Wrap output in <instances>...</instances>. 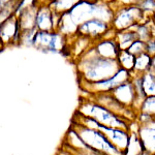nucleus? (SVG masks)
Returning <instances> with one entry per match:
<instances>
[{"mask_svg":"<svg viewBox=\"0 0 155 155\" xmlns=\"http://www.w3.org/2000/svg\"><path fill=\"white\" fill-rule=\"evenodd\" d=\"M110 93L123 106L130 107V109L134 107V101H136V92H134V88L131 80L116 87Z\"/></svg>","mask_w":155,"mask_h":155,"instance_id":"obj_9","label":"nucleus"},{"mask_svg":"<svg viewBox=\"0 0 155 155\" xmlns=\"http://www.w3.org/2000/svg\"><path fill=\"white\" fill-rule=\"evenodd\" d=\"M147 45V53H148L150 56L153 57L155 56V38H151L150 41L146 42Z\"/></svg>","mask_w":155,"mask_h":155,"instance_id":"obj_20","label":"nucleus"},{"mask_svg":"<svg viewBox=\"0 0 155 155\" xmlns=\"http://www.w3.org/2000/svg\"><path fill=\"white\" fill-rule=\"evenodd\" d=\"M151 59L152 57L148 53H143L139 56H136L134 60V67L131 71H136L137 74H143V72L149 71L151 66Z\"/></svg>","mask_w":155,"mask_h":155,"instance_id":"obj_16","label":"nucleus"},{"mask_svg":"<svg viewBox=\"0 0 155 155\" xmlns=\"http://www.w3.org/2000/svg\"><path fill=\"white\" fill-rule=\"evenodd\" d=\"M82 0H54L51 4H49L52 11L57 14L63 15L65 12L71 11L74 6Z\"/></svg>","mask_w":155,"mask_h":155,"instance_id":"obj_14","label":"nucleus"},{"mask_svg":"<svg viewBox=\"0 0 155 155\" xmlns=\"http://www.w3.org/2000/svg\"><path fill=\"white\" fill-rule=\"evenodd\" d=\"M71 128L89 148L106 155H126L123 151L117 148L99 129L86 126L80 122H76Z\"/></svg>","mask_w":155,"mask_h":155,"instance_id":"obj_2","label":"nucleus"},{"mask_svg":"<svg viewBox=\"0 0 155 155\" xmlns=\"http://www.w3.org/2000/svg\"><path fill=\"white\" fill-rule=\"evenodd\" d=\"M127 51H128L129 53H131L134 56H139V55H141L143 53H147L146 41H141V39H137V41L127 49Z\"/></svg>","mask_w":155,"mask_h":155,"instance_id":"obj_19","label":"nucleus"},{"mask_svg":"<svg viewBox=\"0 0 155 155\" xmlns=\"http://www.w3.org/2000/svg\"><path fill=\"white\" fill-rule=\"evenodd\" d=\"M95 49L101 56L106 58H118L119 47L114 41H102L95 46Z\"/></svg>","mask_w":155,"mask_h":155,"instance_id":"obj_13","label":"nucleus"},{"mask_svg":"<svg viewBox=\"0 0 155 155\" xmlns=\"http://www.w3.org/2000/svg\"><path fill=\"white\" fill-rule=\"evenodd\" d=\"M137 155H150V154L148 153V152H146V151H144V150H143V151H142L141 153L137 154Z\"/></svg>","mask_w":155,"mask_h":155,"instance_id":"obj_23","label":"nucleus"},{"mask_svg":"<svg viewBox=\"0 0 155 155\" xmlns=\"http://www.w3.org/2000/svg\"><path fill=\"white\" fill-rule=\"evenodd\" d=\"M45 1H46V4H48V5H49V4H51L54 0H45Z\"/></svg>","mask_w":155,"mask_h":155,"instance_id":"obj_25","label":"nucleus"},{"mask_svg":"<svg viewBox=\"0 0 155 155\" xmlns=\"http://www.w3.org/2000/svg\"><path fill=\"white\" fill-rule=\"evenodd\" d=\"M36 28L41 31H55L54 12L48 4L38 6L36 15Z\"/></svg>","mask_w":155,"mask_h":155,"instance_id":"obj_10","label":"nucleus"},{"mask_svg":"<svg viewBox=\"0 0 155 155\" xmlns=\"http://www.w3.org/2000/svg\"><path fill=\"white\" fill-rule=\"evenodd\" d=\"M134 60H136V56L129 53L127 50H119L118 61L122 68L131 71L134 67Z\"/></svg>","mask_w":155,"mask_h":155,"instance_id":"obj_17","label":"nucleus"},{"mask_svg":"<svg viewBox=\"0 0 155 155\" xmlns=\"http://www.w3.org/2000/svg\"><path fill=\"white\" fill-rule=\"evenodd\" d=\"M65 35L58 31H38L34 36L33 46L42 51L58 52L65 47Z\"/></svg>","mask_w":155,"mask_h":155,"instance_id":"obj_6","label":"nucleus"},{"mask_svg":"<svg viewBox=\"0 0 155 155\" xmlns=\"http://www.w3.org/2000/svg\"><path fill=\"white\" fill-rule=\"evenodd\" d=\"M79 71L84 82H98L114 77L122 68L118 58H106L92 49L85 53L79 63Z\"/></svg>","mask_w":155,"mask_h":155,"instance_id":"obj_1","label":"nucleus"},{"mask_svg":"<svg viewBox=\"0 0 155 155\" xmlns=\"http://www.w3.org/2000/svg\"><path fill=\"white\" fill-rule=\"evenodd\" d=\"M66 155H72V154H71V153H66Z\"/></svg>","mask_w":155,"mask_h":155,"instance_id":"obj_26","label":"nucleus"},{"mask_svg":"<svg viewBox=\"0 0 155 155\" xmlns=\"http://www.w3.org/2000/svg\"><path fill=\"white\" fill-rule=\"evenodd\" d=\"M131 80V71H126L124 68H121L115 74L114 77L107 80H102L98 82H84V88L88 90L89 92H92L93 94L98 93H110L112 90H114L116 87L120 86L121 84Z\"/></svg>","mask_w":155,"mask_h":155,"instance_id":"obj_5","label":"nucleus"},{"mask_svg":"<svg viewBox=\"0 0 155 155\" xmlns=\"http://www.w3.org/2000/svg\"><path fill=\"white\" fill-rule=\"evenodd\" d=\"M145 117L146 119L142 120L139 126L137 137L144 151L150 155H155V121L151 115L145 114Z\"/></svg>","mask_w":155,"mask_h":155,"instance_id":"obj_7","label":"nucleus"},{"mask_svg":"<svg viewBox=\"0 0 155 155\" xmlns=\"http://www.w3.org/2000/svg\"><path fill=\"white\" fill-rule=\"evenodd\" d=\"M20 39V27L18 17L12 15L9 18L1 22V38L3 42L15 41L16 38Z\"/></svg>","mask_w":155,"mask_h":155,"instance_id":"obj_11","label":"nucleus"},{"mask_svg":"<svg viewBox=\"0 0 155 155\" xmlns=\"http://www.w3.org/2000/svg\"><path fill=\"white\" fill-rule=\"evenodd\" d=\"M110 23L101 19H90L78 26L77 35L87 37L89 39L101 38L109 31Z\"/></svg>","mask_w":155,"mask_h":155,"instance_id":"obj_8","label":"nucleus"},{"mask_svg":"<svg viewBox=\"0 0 155 155\" xmlns=\"http://www.w3.org/2000/svg\"><path fill=\"white\" fill-rule=\"evenodd\" d=\"M78 112L104 126L116 127V128H122L128 130V125L124 121V118L113 113L109 109H107L106 107L101 106V104L96 101H85L84 104H81Z\"/></svg>","mask_w":155,"mask_h":155,"instance_id":"obj_3","label":"nucleus"},{"mask_svg":"<svg viewBox=\"0 0 155 155\" xmlns=\"http://www.w3.org/2000/svg\"><path fill=\"white\" fill-rule=\"evenodd\" d=\"M137 39H139L137 34L132 29L117 31L116 36H115V41L118 45L120 50H127Z\"/></svg>","mask_w":155,"mask_h":155,"instance_id":"obj_12","label":"nucleus"},{"mask_svg":"<svg viewBox=\"0 0 155 155\" xmlns=\"http://www.w3.org/2000/svg\"><path fill=\"white\" fill-rule=\"evenodd\" d=\"M8 1H9V0H1V6H3L4 4H6Z\"/></svg>","mask_w":155,"mask_h":155,"instance_id":"obj_22","label":"nucleus"},{"mask_svg":"<svg viewBox=\"0 0 155 155\" xmlns=\"http://www.w3.org/2000/svg\"><path fill=\"white\" fill-rule=\"evenodd\" d=\"M144 17V12L137 5L120 6L114 12L112 28H114L116 31L129 29L140 24Z\"/></svg>","mask_w":155,"mask_h":155,"instance_id":"obj_4","label":"nucleus"},{"mask_svg":"<svg viewBox=\"0 0 155 155\" xmlns=\"http://www.w3.org/2000/svg\"><path fill=\"white\" fill-rule=\"evenodd\" d=\"M102 2H104V3H107L109 4L110 2H113V1H115V0H101Z\"/></svg>","mask_w":155,"mask_h":155,"instance_id":"obj_24","label":"nucleus"},{"mask_svg":"<svg viewBox=\"0 0 155 155\" xmlns=\"http://www.w3.org/2000/svg\"><path fill=\"white\" fill-rule=\"evenodd\" d=\"M141 113L155 116V95L147 96L141 106Z\"/></svg>","mask_w":155,"mask_h":155,"instance_id":"obj_18","label":"nucleus"},{"mask_svg":"<svg viewBox=\"0 0 155 155\" xmlns=\"http://www.w3.org/2000/svg\"><path fill=\"white\" fill-rule=\"evenodd\" d=\"M142 81H143V88L146 93V96L155 95V72L151 69L142 74Z\"/></svg>","mask_w":155,"mask_h":155,"instance_id":"obj_15","label":"nucleus"},{"mask_svg":"<svg viewBox=\"0 0 155 155\" xmlns=\"http://www.w3.org/2000/svg\"><path fill=\"white\" fill-rule=\"evenodd\" d=\"M150 69L153 72H155V56L152 57V59H151V66H150Z\"/></svg>","mask_w":155,"mask_h":155,"instance_id":"obj_21","label":"nucleus"}]
</instances>
